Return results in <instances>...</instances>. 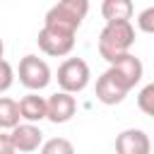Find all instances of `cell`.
<instances>
[{
	"label": "cell",
	"mask_w": 154,
	"mask_h": 154,
	"mask_svg": "<svg viewBox=\"0 0 154 154\" xmlns=\"http://www.w3.org/2000/svg\"><path fill=\"white\" fill-rule=\"evenodd\" d=\"M132 46H135L132 22H106V26L101 29L99 41H96V51L108 65L113 60H118L120 55L130 53Z\"/></svg>",
	"instance_id": "cell-1"
},
{
	"label": "cell",
	"mask_w": 154,
	"mask_h": 154,
	"mask_svg": "<svg viewBox=\"0 0 154 154\" xmlns=\"http://www.w3.org/2000/svg\"><path fill=\"white\" fill-rule=\"evenodd\" d=\"M87 14H89V0H58L46 12L43 24L77 34V29L87 19Z\"/></svg>",
	"instance_id": "cell-2"
},
{
	"label": "cell",
	"mask_w": 154,
	"mask_h": 154,
	"mask_svg": "<svg viewBox=\"0 0 154 154\" xmlns=\"http://www.w3.org/2000/svg\"><path fill=\"white\" fill-rule=\"evenodd\" d=\"M58 87L60 91H67V94H79L89 87L91 82V70L87 65V60L82 58H65L58 67Z\"/></svg>",
	"instance_id": "cell-3"
},
{
	"label": "cell",
	"mask_w": 154,
	"mask_h": 154,
	"mask_svg": "<svg viewBox=\"0 0 154 154\" xmlns=\"http://www.w3.org/2000/svg\"><path fill=\"white\" fill-rule=\"evenodd\" d=\"M17 77H19V84L26 87L29 91H41L51 84L53 75H51V67L43 58L29 53L19 60V67H17Z\"/></svg>",
	"instance_id": "cell-4"
},
{
	"label": "cell",
	"mask_w": 154,
	"mask_h": 154,
	"mask_svg": "<svg viewBox=\"0 0 154 154\" xmlns=\"http://www.w3.org/2000/svg\"><path fill=\"white\" fill-rule=\"evenodd\" d=\"M36 43H38V48L46 55H51V58H65L75 48V34L65 31V29H58V26L43 24L41 31H38V36H36Z\"/></svg>",
	"instance_id": "cell-5"
},
{
	"label": "cell",
	"mask_w": 154,
	"mask_h": 154,
	"mask_svg": "<svg viewBox=\"0 0 154 154\" xmlns=\"http://www.w3.org/2000/svg\"><path fill=\"white\" fill-rule=\"evenodd\" d=\"M108 72L130 91V89H135V84L142 79L144 65H142V60L135 58L132 53H125V55H120L118 60H113V63L108 65Z\"/></svg>",
	"instance_id": "cell-6"
},
{
	"label": "cell",
	"mask_w": 154,
	"mask_h": 154,
	"mask_svg": "<svg viewBox=\"0 0 154 154\" xmlns=\"http://www.w3.org/2000/svg\"><path fill=\"white\" fill-rule=\"evenodd\" d=\"M116 154H152V140L140 128H128L116 137Z\"/></svg>",
	"instance_id": "cell-7"
},
{
	"label": "cell",
	"mask_w": 154,
	"mask_h": 154,
	"mask_svg": "<svg viewBox=\"0 0 154 154\" xmlns=\"http://www.w3.org/2000/svg\"><path fill=\"white\" fill-rule=\"evenodd\" d=\"M10 137L19 154H31L43 147V132L36 123H19L14 130H10Z\"/></svg>",
	"instance_id": "cell-8"
},
{
	"label": "cell",
	"mask_w": 154,
	"mask_h": 154,
	"mask_svg": "<svg viewBox=\"0 0 154 154\" xmlns=\"http://www.w3.org/2000/svg\"><path fill=\"white\" fill-rule=\"evenodd\" d=\"M75 111H77V101H75L72 94H67V91H55V94L48 96V120H51V123L63 125V123L72 120Z\"/></svg>",
	"instance_id": "cell-9"
},
{
	"label": "cell",
	"mask_w": 154,
	"mask_h": 154,
	"mask_svg": "<svg viewBox=\"0 0 154 154\" xmlns=\"http://www.w3.org/2000/svg\"><path fill=\"white\" fill-rule=\"evenodd\" d=\"M125 96H128V89H125L108 70L96 79V99H99L103 106H116V103H120Z\"/></svg>",
	"instance_id": "cell-10"
},
{
	"label": "cell",
	"mask_w": 154,
	"mask_h": 154,
	"mask_svg": "<svg viewBox=\"0 0 154 154\" xmlns=\"http://www.w3.org/2000/svg\"><path fill=\"white\" fill-rule=\"evenodd\" d=\"M19 111L24 123H41L48 120V99L38 96V91H29L19 99Z\"/></svg>",
	"instance_id": "cell-11"
},
{
	"label": "cell",
	"mask_w": 154,
	"mask_h": 154,
	"mask_svg": "<svg viewBox=\"0 0 154 154\" xmlns=\"http://www.w3.org/2000/svg\"><path fill=\"white\" fill-rule=\"evenodd\" d=\"M132 12V0H101V17L106 22H130Z\"/></svg>",
	"instance_id": "cell-12"
},
{
	"label": "cell",
	"mask_w": 154,
	"mask_h": 154,
	"mask_svg": "<svg viewBox=\"0 0 154 154\" xmlns=\"http://www.w3.org/2000/svg\"><path fill=\"white\" fill-rule=\"evenodd\" d=\"M22 120V111H19V101L10 99V96H2L0 99V128L2 130H14Z\"/></svg>",
	"instance_id": "cell-13"
},
{
	"label": "cell",
	"mask_w": 154,
	"mask_h": 154,
	"mask_svg": "<svg viewBox=\"0 0 154 154\" xmlns=\"http://www.w3.org/2000/svg\"><path fill=\"white\" fill-rule=\"evenodd\" d=\"M38 154H75V147L65 137H51V140L43 142V147L38 149Z\"/></svg>",
	"instance_id": "cell-14"
},
{
	"label": "cell",
	"mask_w": 154,
	"mask_h": 154,
	"mask_svg": "<svg viewBox=\"0 0 154 154\" xmlns=\"http://www.w3.org/2000/svg\"><path fill=\"white\" fill-rule=\"evenodd\" d=\"M137 108H140L144 116L154 118V82L144 84V87L137 91Z\"/></svg>",
	"instance_id": "cell-15"
},
{
	"label": "cell",
	"mask_w": 154,
	"mask_h": 154,
	"mask_svg": "<svg viewBox=\"0 0 154 154\" xmlns=\"http://www.w3.org/2000/svg\"><path fill=\"white\" fill-rule=\"evenodd\" d=\"M137 26H140V31H144V34H154V5H152V7H144V10L137 14Z\"/></svg>",
	"instance_id": "cell-16"
},
{
	"label": "cell",
	"mask_w": 154,
	"mask_h": 154,
	"mask_svg": "<svg viewBox=\"0 0 154 154\" xmlns=\"http://www.w3.org/2000/svg\"><path fill=\"white\" fill-rule=\"evenodd\" d=\"M12 79H14V70H12L10 60H2V79H0V94H5V91L12 87Z\"/></svg>",
	"instance_id": "cell-17"
},
{
	"label": "cell",
	"mask_w": 154,
	"mask_h": 154,
	"mask_svg": "<svg viewBox=\"0 0 154 154\" xmlns=\"http://www.w3.org/2000/svg\"><path fill=\"white\" fill-rule=\"evenodd\" d=\"M0 154H19L7 130H2V132H0Z\"/></svg>",
	"instance_id": "cell-18"
}]
</instances>
